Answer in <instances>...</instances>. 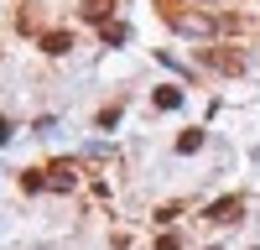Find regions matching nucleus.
Returning a JSON list of instances; mask_svg holds the SVG:
<instances>
[{
  "label": "nucleus",
  "mask_w": 260,
  "mask_h": 250,
  "mask_svg": "<svg viewBox=\"0 0 260 250\" xmlns=\"http://www.w3.org/2000/svg\"><path fill=\"white\" fill-rule=\"evenodd\" d=\"M156 104H161V110H177L182 94H177V89H156Z\"/></svg>",
  "instance_id": "obj_1"
},
{
  "label": "nucleus",
  "mask_w": 260,
  "mask_h": 250,
  "mask_svg": "<svg viewBox=\"0 0 260 250\" xmlns=\"http://www.w3.org/2000/svg\"><path fill=\"white\" fill-rule=\"evenodd\" d=\"M234 208H240V198H224V203H213V219H234Z\"/></svg>",
  "instance_id": "obj_2"
}]
</instances>
